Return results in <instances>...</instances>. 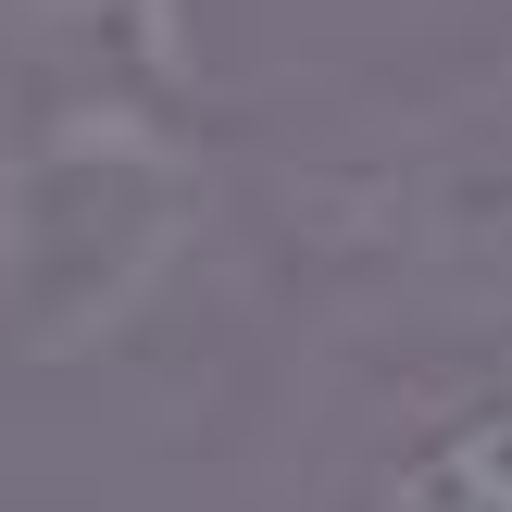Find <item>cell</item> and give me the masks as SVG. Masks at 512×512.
<instances>
[{
    "label": "cell",
    "instance_id": "1",
    "mask_svg": "<svg viewBox=\"0 0 512 512\" xmlns=\"http://www.w3.org/2000/svg\"><path fill=\"white\" fill-rule=\"evenodd\" d=\"M188 225L175 163L138 125H75L0 188V325L25 350H75L113 300L150 288L163 238Z\"/></svg>",
    "mask_w": 512,
    "mask_h": 512
},
{
    "label": "cell",
    "instance_id": "2",
    "mask_svg": "<svg viewBox=\"0 0 512 512\" xmlns=\"http://www.w3.org/2000/svg\"><path fill=\"white\" fill-rule=\"evenodd\" d=\"M438 263L463 275V288L512 300V163L450 175V188H438Z\"/></svg>",
    "mask_w": 512,
    "mask_h": 512
},
{
    "label": "cell",
    "instance_id": "3",
    "mask_svg": "<svg viewBox=\"0 0 512 512\" xmlns=\"http://www.w3.org/2000/svg\"><path fill=\"white\" fill-rule=\"evenodd\" d=\"M413 512H512V425H463V438L425 450Z\"/></svg>",
    "mask_w": 512,
    "mask_h": 512
}]
</instances>
